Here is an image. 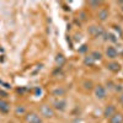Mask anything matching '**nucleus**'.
Masks as SVG:
<instances>
[{
  "mask_svg": "<svg viewBox=\"0 0 123 123\" xmlns=\"http://www.w3.org/2000/svg\"><path fill=\"white\" fill-rule=\"evenodd\" d=\"M95 95H96V97H99V99H103L105 96H106V90H105V87L101 86V85L96 86V89H95Z\"/></svg>",
  "mask_w": 123,
  "mask_h": 123,
  "instance_id": "f257e3e1",
  "label": "nucleus"
},
{
  "mask_svg": "<svg viewBox=\"0 0 123 123\" xmlns=\"http://www.w3.org/2000/svg\"><path fill=\"white\" fill-rule=\"evenodd\" d=\"M115 112H116V108H115V106H112V105H110V106H107V107L105 108V112H103V115H105V117H111L115 115Z\"/></svg>",
  "mask_w": 123,
  "mask_h": 123,
  "instance_id": "f03ea898",
  "label": "nucleus"
},
{
  "mask_svg": "<svg viewBox=\"0 0 123 123\" xmlns=\"http://www.w3.org/2000/svg\"><path fill=\"white\" fill-rule=\"evenodd\" d=\"M89 32L91 33L92 36H99V35H102L103 33V31H102V28L100 27H97V26H91V27L89 28Z\"/></svg>",
  "mask_w": 123,
  "mask_h": 123,
  "instance_id": "7ed1b4c3",
  "label": "nucleus"
},
{
  "mask_svg": "<svg viewBox=\"0 0 123 123\" xmlns=\"http://www.w3.org/2000/svg\"><path fill=\"white\" fill-rule=\"evenodd\" d=\"M106 56H107L108 58H111V59H115V58L117 57V51L115 47H108L107 49H106Z\"/></svg>",
  "mask_w": 123,
  "mask_h": 123,
  "instance_id": "20e7f679",
  "label": "nucleus"
},
{
  "mask_svg": "<svg viewBox=\"0 0 123 123\" xmlns=\"http://www.w3.org/2000/svg\"><path fill=\"white\" fill-rule=\"evenodd\" d=\"M107 68H108V70L113 71V73H117V71H119V70H121V65H119V63H116V62L108 63Z\"/></svg>",
  "mask_w": 123,
  "mask_h": 123,
  "instance_id": "39448f33",
  "label": "nucleus"
},
{
  "mask_svg": "<svg viewBox=\"0 0 123 123\" xmlns=\"http://www.w3.org/2000/svg\"><path fill=\"white\" fill-rule=\"evenodd\" d=\"M26 121H27L28 123H38L41 119H40V117L37 116L36 113H31V115L26 116Z\"/></svg>",
  "mask_w": 123,
  "mask_h": 123,
  "instance_id": "423d86ee",
  "label": "nucleus"
},
{
  "mask_svg": "<svg viewBox=\"0 0 123 123\" xmlns=\"http://www.w3.org/2000/svg\"><path fill=\"white\" fill-rule=\"evenodd\" d=\"M110 122L111 123H123V115H121V113H115L110 118Z\"/></svg>",
  "mask_w": 123,
  "mask_h": 123,
  "instance_id": "0eeeda50",
  "label": "nucleus"
},
{
  "mask_svg": "<svg viewBox=\"0 0 123 123\" xmlns=\"http://www.w3.org/2000/svg\"><path fill=\"white\" fill-rule=\"evenodd\" d=\"M65 106H67V102L64 100H58L54 102V107L59 111H64L65 110Z\"/></svg>",
  "mask_w": 123,
  "mask_h": 123,
  "instance_id": "6e6552de",
  "label": "nucleus"
},
{
  "mask_svg": "<svg viewBox=\"0 0 123 123\" xmlns=\"http://www.w3.org/2000/svg\"><path fill=\"white\" fill-rule=\"evenodd\" d=\"M41 112L44 117H52L53 116V111H52V108H49V106H42Z\"/></svg>",
  "mask_w": 123,
  "mask_h": 123,
  "instance_id": "1a4fd4ad",
  "label": "nucleus"
},
{
  "mask_svg": "<svg viewBox=\"0 0 123 123\" xmlns=\"http://www.w3.org/2000/svg\"><path fill=\"white\" fill-rule=\"evenodd\" d=\"M0 111H1V112H4V113H6V112H9V103L6 102V101L0 100Z\"/></svg>",
  "mask_w": 123,
  "mask_h": 123,
  "instance_id": "9d476101",
  "label": "nucleus"
},
{
  "mask_svg": "<svg viewBox=\"0 0 123 123\" xmlns=\"http://www.w3.org/2000/svg\"><path fill=\"white\" fill-rule=\"evenodd\" d=\"M107 17H108V11H107V10H106V9L100 10V11H99V19L102 20V21H105Z\"/></svg>",
  "mask_w": 123,
  "mask_h": 123,
  "instance_id": "9b49d317",
  "label": "nucleus"
},
{
  "mask_svg": "<svg viewBox=\"0 0 123 123\" xmlns=\"http://www.w3.org/2000/svg\"><path fill=\"white\" fill-rule=\"evenodd\" d=\"M101 57H102V56H101V53L97 52V51H94V52L91 53V58H92L94 60H100Z\"/></svg>",
  "mask_w": 123,
  "mask_h": 123,
  "instance_id": "f8f14e48",
  "label": "nucleus"
},
{
  "mask_svg": "<svg viewBox=\"0 0 123 123\" xmlns=\"http://www.w3.org/2000/svg\"><path fill=\"white\" fill-rule=\"evenodd\" d=\"M94 62H95V60L91 58V56H90V57H86V58H85V60H84V63L86 64V65H91V64H94Z\"/></svg>",
  "mask_w": 123,
  "mask_h": 123,
  "instance_id": "ddd939ff",
  "label": "nucleus"
},
{
  "mask_svg": "<svg viewBox=\"0 0 123 123\" xmlns=\"http://www.w3.org/2000/svg\"><path fill=\"white\" fill-rule=\"evenodd\" d=\"M64 92L65 91H64L63 89H56L54 91H53V94H54L56 96H62V95H64Z\"/></svg>",
  "mask_w": 123,
  "mask_h": 123,
  "instance_id": "4468645a",
  "label": "nucleus"
},
{
  "mask_svg": "<svg viewBox=\"0 0 123 123\" xmlns=\"http://www.w3.org/2000/svg\"><path fill=\"white\" fill-rule=\"evenodd\" d=\"M84 86H85V89H86V90H91L92 89V83L91 81H85L84 83Z\"/></svg>",
  "mask_w": 123,
  "mask_h": 123,
  "instance_id": "2eb2a0df",
  "label": "nucleus"
},
{
  "mask_svg": "<svg viewBox=\"0 0 123 123\" xmlns=\"http://www.w3.org/2000/svg\"><path fill=\"white\" fill-rule=\"evenodd\" d=\"M57 63H59L60 65L64 63V58H63V56H60V54H59V56L57 57Z\"/></svg>",
  "mask_w": 123,
  "mask_h": 123,
  "instance_id": "dca6fc26",
  "label": "nucleus"
},
{
  "mask_svg": "<svg viewBox=\"0 0 123 123\" xmlns=\"http://www.w3.org/2000/svg\"><path fill=\"white\" fill-rule=\"evenodd\" d=\"M24 112H25L24 107H17V108H16V113H24Z\"/></svg>",
  "mask_w": 123,
  "mask_h": 123,
  "instance_id": "f3484780",
  "label": "nucleus"
},
{
  "mask_svg": "<svg viewBox=\"0 0 123 123\" xmlns=\"http://www.w3.org/2000/svg\"><path fill=\"white\" fill-rule=\"evenodd\" d=\"M108 37H110V40H111V41H113V42H116V41H117V38L115 37V35H112V33H110V35H108Z\"/></svg>",
  "mask_w": 123,
  "mask_h": 123,
  "instance_id": "a211bd4d",
  "label": "nucleus"
},
{
  "mask_svg": "<svg viewBox=\"0 0 123 123\" xmlns=\"http://www.w3.org/2000/svg\"><path fill=\"white\" fill-rule=\"evenodd\" d=\"M99 4H100L99 1H91V3H90V5H91V6H94V8H95V6H97Z\"/></svg>",
  "mask_w": 123,
  "mask_h": 123,
  "instance_id": "6ab92c4d",
  "label": "nucleus"
},
{
  "mask_svg": "<svg viewBox=\"0 0 123 123\" xmlns=\"http://www.w3.org/2000/svg\"><path fill=\"white\" fill-rule=\"evenodd\" d=\"M85 16H86V14H85V12H81V14H80V17H81V20H85V19H86Z\"/></svg>",
  "mask_w": 123,
  "mask_h": 123,
  "instance_id": "aec40b11",
  "label": "nucleus"
},
{
  "mask_svg": "<svg viewBox=\"0 0 123 123\" xmlns=\"http://www.w3.org/2000/svg\"><path fill=\"white\" fill-rule=\"evenodd\" d=\"M85 51H86V46H83V48L80 49V52H85Z\"/></svg>",
  "mask_w": 123,
  "mask_h": 123,
  "instance_id": "412c9836",
  "label": "nucleus"
},
{
  "mask_svg": "<svg viewBox=\"0 0 123 123\" xmlns=\"http://www.w3.org/2000/svg\"><path fill=\"white\" fill-rule=\"evenodd\" d=\"M36 94H41V89H36Z\"/></svg>",
  "mask_w": 123,
  "mask_h": 123,
  "instance_id": "4be33fe9",
  "label": "nucleus"
},
{
  "mask_svg": "<svg viewBox=\"0 0 123 123\" xmlns=\"http://www.w3.org/2000/svg\"><path fill=\"white\" fill-rule=\"evenodd\" d=\"M121 102H123V95L121 96Z\"/></svg>",
  "mask_w": 123,
  "mask_h": 123,
  "instance_id": "5701e85b",
  "label": "nucleus"
},
{
  "mask_svg": "<svg viewBox=\"0 0 123 123\" xmlns=\"http://www.w3.org/2000/svg\"><path fill=\"white\" fill-rule=\"evenodd\" d=\"M122 10H123V6H122Z\"/></svg>",
  "mask_w": 123,
  "mask_h": 123,
  "instance_id": "b1692460",
  "label": "nucleus"
}]
</instances>
